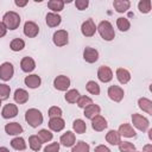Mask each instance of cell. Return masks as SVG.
<instances>
[{
	"mask_svg": "<svg viewBox=\"0 0 152 152\" xmlns=\"http://www.w3.org/2000/svg\"><path fill=\"white\" fill-rule=\"evenodd\" d=\"M96 31H99V33L103 40L110 42L115 38V31L113 28V25L108 20L100 21V24L96 26Z\"/></svg>",
	"mask_w": 152,
	"mask_h": 152,
	"instance_id": "obj_1",
	"label": "cell"
},
{
	"mask_svg": "<svg viewBox=\"0 0 152 152\" xmlns=\"http://www.w3.org/2000/svg\"><path fill=\"white\" fill-rule=\"evenodd\" d=\"M25 120L31 127L37 128L38 126H40L43 124L44 118H43V114L40 110H38L36 108H30L25 113Z\"/></svg>",
	"mask_w": 152,
	"mask_h": 152,
	"instance_id": "obj_2",
	"label": "cell"
},
{
	"mask_svg": "<svg viewBox=\"0 0 152 152\" xmlns=\"http://www.w3.org/2000/svg\"><path fill=\"white\" fill-rule=\"evenodd\" d=\"M20 15L14 11H8L2 17V24L7 30H15L20 25Z\"/></svg>",
	"mask_w": 152,
	"mask_h": 152,
	"instance_id": "obj_3",
	"label": "cell"
},
{
	"mask_svg": "<svg viewBox=\"0 0 152 152\" xmlns=\"http://www.w3.org/2000/svg\"><path fill=\"white\" fill-rule=\"evenodd\" d=\"M132 124L137 129H139L141 132L147 131L150 127V121L145 116H142L141 114H138V113L132 114Z\"/></svg>",
	"mask_w": 152,
	"mask_h": 152,
	"instance_id": "obj_4",
	"label": "cell"
},
{
	"mask_svg": "<svg viewBox=\"0 0 152 152\" xmlns=\"http://www.w3.org/2000/svg\"><path fill=\"white\" fill-rule=\"evenodd\" d=\"M52 42L56 46L62 48L69 43V33L65 30H57L52 36Z\"/></svg>",
	"mask_w": 152,
	"mask_h": 152,
	"instance_id": "obj_5",
	"label": "cell"
},
{
	"mask_svg": "<svg viewBox=\"0 0 152 152\" xmlns=\"http://www.w3.org/2000/svg\"><path fill=\"white\" fill-rule=\"evenodd\" d=\"M14 75V68L13 64L10 62H4L0 65V80L2 81H10Z\"/></svg>",
	"mask_w": 152,
	"mask_h": 152,
	"instance_id": "obj_6",
	"label": "cell"
},
{
	"mask_svg": "<svg viewBox=\"0 0 152 152\" xmlns=\"http://www.w3.org/2000/svg\"><path fill=\"white\" fill-rule=\"evenodd\" d=\"M107 94H108L109 99H110L112 101H114V102H120V101L124 99V96H125L124 89H122L121 87H119V86H115V84H114V86H110V87L108 88Z\"/></svg>",
	"mask_w": 152,
	"mask_h": 152,
	"instance_id": "obj_7",
	"label": "cell"
},
{
	"mask_svg": "<svg viewBox=\"0 0 152 152\" xmlns=\"http://www.w3.org/2000/svg\"><path fill=\"white\" fill-rule=\"evenodd\" d=\"M81 32L84 37H93L96 32V25L93 19H87L81 25Z\"/></svg>",
	"mask_w": 152,
	"mask_h": 152,
	"instance_id": "obj_8",
	"label": "cell"
},
{
	"mask_svg": "<svg viewBox=\"0 0 152 152\" xmlns=\"http://www.w3.org/2000/svg\"><path fill=\"white\" fill-rule=\"evenodd\" d=\"M53 87L57 90L61 91H66L70 87V78L65 75H59L53 80Z\"/></svg>",
	"mask_w": 152,
	"mask_h": 152,
	"instance_id": "obj_9",
	"label": "cell"
},
{
	"mask_svg": "<svg viewBox=\"0 0 152 152\" xmlns=\"http://www.w3.org/2000/svg\"><path fill=\"white\" fill-rule=\"evenodd\" d=\"M97 78L103 82V83H108L113 80V71L109 66L107 65H101L97 70Z\"/></svg>",
	"mask_w": 152,
	"mask_h": 152,
	"instance_id": "obj_10",
	"label": "cell"
},
{
	"mask_svg": "<svg viewBox=\"0 0 152 152\" xmlns=\"http://www.w3.org/2000/svg\"><path fill=\"white\" fill-rule=\"evenodd\" d=\"M39 33V26L34 21H26L24 24V34L28 38H34Z\"/></svg>",
	"mask_w": 152,
	"mask_h": 152,
	"instance_id": "obj_11",
	"label": "cell"
},
{
	"mask_svg": "<svg viewBox=\"0 0 152 152\" xmlns=\"http://www.w3.org/2000/svg\"><path fill=\"white\" fill-rule=\"evenodd\" d=\"M107 126H108V124H107V120L102 116V115H96V116H94L93 119H91V127H93V129L94 131H96V132H102V131H104L106 128H107Z\"/></svg>",
	"mask_w": 152,
	"mask_h": 152,
	"instance_id": "obj_12",
	"label": "cell"
},
{
	"mask_svg": "<svg viewBox=\"0 0 152 152\" xmlns=\"http://www.w3.org/2000/svg\"><path fill=\"white\" fill-rule=\"evenodd\" d=\"M17 114H18V107L14 103L5 104L2 110H1V116L4 119H12V118L17 116Z\"/></svg>",
	"mask_w": 152,
	"mask_h": 152,
	"instance_id": "obj_13",
	"label": "cell"
},
{
	"mask_svg": "<svg viewBox=\"0 0 152 152\" xmlns=\"http://www.w3.org/2000/svg\"><path fill=\"white\" fill-rule=\"evenodd\" d=\"M76 142V137L75 133L71 131H66L61 138H59V144L63 145L64 147H71Z\"/></svg>",
	"mask_w": 152,
	"mask_h": 152,
	"instance_id": "obj_14",
	"label": "cell"
},
{
	"mask_svg": "<svg viewBox=\"0 0 152 152\" xmlns=\"http://www.w3.org/2000/svg\"><path fill=\"white\" fill-rule=\"evenodd\" d=\"M83 58L87 63H95L99 59V51L94 48L87 46L83 50Z\"/></svg>",
	"mask_w": 152,
	"mask_h": 152,
	"instance_id": "obj_15",
	"label": "cell"
},
{
	"mask_svg": "<svg viewBox=\"0 0 152 152\" xmlns=\"http://www.w3.org/2000/svg\"><path fill=\"white\" fill-rule=\"evenodd\" d=\"M119 134L121 137H126V138H134L137 135L135 133V129L132 127V125L129 124H121L119 126V129H118Z\"/></svg>",
	"mask_w": 152,
	"mask_h": 152,
	"instance_id": "obj_16",
	"label": "cell"
},
{
	"mask_svg": "<svg viewBox=\"0 0 152 152\" xmlns=\"http://www.w3.org/2000/svg\"><path fill=\"white\" fill-rule=\"evenodd\" d=\"M65 127V121L59 116V118H50L49 121V128L53 132H61Z\"/></svg>",
	"mask_w": 152,
	"mask_h": 152,
	"instance_id": "obj_17",
	"label": "cell"
},
{
	"mask_svg": "<svg viewBox=\"0 0 152 152\" xmlns=\"http://www.w3.org/2000/svg\"><path fill=\"white\" fill-rule=\"evenodd\" d=\"M45 21H46V25L49 27H57L61 21H62V17L58 14V13H53V12H50L46 14L45 17Z\"/></svg>",
	"mask_w": 152,
	"mask_h": 152,
	"instance_id": "obj_18",
	"label": "cell"
},
{
	"mask_svg": "<svg viewBox=\"0 0 152 152\" xmlns=\"http://www.w3.org/2000/svg\"><path fill=\"white\" fill-rule=\"evenodd\" d=\"M24 82H25L26 87H28V88H31V89H36V88H38V87L40 86L42 78H40V76H38V75H36V74H32V75L26 76L25 80H24Z\"/></svg>",
	"mask_w": 152,
	"mask_h": 152,
	"instance_id": "obj_19",
	"label": "cell"
},
{
	"mask_svg": "<svg viewBox=\"0 0 152 152\" xmlns=\"http://www.w3.org/2000/svg\"><path fill=\"white\" fill-rule=\"evenodd\" d=\"M20 68L24 72H31L36 69V62L31 57H24L20 61Z\"/></svg>",
	"mask_w": 152,
	"mask_h": 152,
	"instance_id": "obj_20",
	"label": "cell"
},
{
	"mask_svg": "<svg viewBox=\"0 0 152 152\" xmlns=\"http://www.w3.org/2000/svg\"><path fill=\"white\" fill-rule=\"evenodd\" d=\"M5 132L8 135H19L20 133H23V127L19 122H10V124H6Z\"/></svg>",
	"mask_w": 152,
	"mask_h": 152,
	"instance_id": "obj_21",
	"label": "cell"
},
{
	"mask_svg": "<svg viewBox=\"0 0 152 152\" xmlns=\"http://www.w3.org/2000/svg\"><path fill=\"white\" fill-rule=\"evenodd\" d=\"M115 75H116V78L118 81L121 83V84H126L131 81V72L127 70V69H124V68H118L116 71H115Z\"/></svg>",
	"mask_w": 152,
	"mask_h": 152,
	"instance_id": "obj_22",
	"label": "cell"
},
{
	"mask_svg": "<svg viewBox=\"0 0 152 152\" xmlns=\"http://www.w3.org/2000/svg\"><path fill=\"white\" fill-rule=\"evenodd\" d=\"M13 97H14V101H15L18 104H24V103H26V102L28 101V93H27L25 89L19 88V89H17V90L14 91Z\"/></svg>",
	"mask_w": 152,
	"mask_h": 152,
	"instance_id": "obj_23",
	"label": "cell"
},
{
	"mask_svg": "<svg viewBox=\"0 0 152 152\" xmlns=\"http://www.w3.org/2000/svg\"><path fill=\"white\" fill-rule=\"evenodd\" d=\"M113 7L115 8L116 12L124 13V12H127L129 10L131 1H128V0H114L113 1Z\"/></svg>",
	"mask_w": 152,
	"mask_h": 152,
	"instance_id": "obj_24",
	"label": "cell"
},
{
	"mask_svg": "<svg viewBox=\"0 0 152 152\" xmlns=\"http://www.w3.org/2000/svg\"><path fill=\"white\" fill-rule=\"evenodd\" d=\"M100 112H101V108H100V106H97V104H95V103H91V104H89L88 107H86L84 108V116L87 118V119H93L94 116H96V115H99L100 114Z\"/></svg>",
	"mask_w": 152,
	"mask_h": 152,
	"instance_id": "obj_25",
	"label": "cell"
},
{
	"mask_svg": "<svg viewBox=\"0 0 152 152\" xmlns=\"http://www.w3.org/2000/svg\"><path fill=\"white\" fill-rule=\"evenodd\" d=\"M106 141L109 142L110 145H119V144L121 142V135L119 134L118 131L110 129V131H108V133L106 134Z\"/></svg>",
	"mask_w": 152,
	"mask_h": 152,
	"instance_id": "obj_26",
	"label": "cell"
},
{
	"mask_svg": "<svg viewBox=\"0 0 152 152\" xmlns=\"http://www.w3.org/2000/svg\"><path fill=\"white\" fill-rule=\"evenodd\" d=\"M138 106L142 112H146L147 114H152V101L147 97H140L138 100Z\"/></svg>",
	"mask_w": 152,
	"mask_h": 152,
	"instance_id": "obj_27",
	"label": "cell"
},
{
	"mask_svg": "<svg viewBox=\"0 0 152 152\" xmlns=\"http://www.w3.org/2000/svg\"><path fill=\"white\" fill-rule=\"evenodd\" d=\"M11 146L17 151H24L26 148V141L21 137H15L11 140Z\"/></svg>",
	"mask_w": 152,
	"mask_h": 152,
	"instance_id": "obj_28",
	"label": "cell"
},
{
	"mask_svg": "<svg viewBox=\"0 0 152 152\" xmlns=\"http://www.w3.org/2000/svg\"><path fill=\"white\" fill-rule=\"evenodd\" d=\"M64 1L63 0H50L48 1V7L53 12V13H58L64 8Z\"/></svg>",
	"mask_w": 152,
	"mask_h": 152,
	"instance_id": "obj_29",
	"label": "cell"
},
{
	"mask_svg": "<svg viewBox=\"0 0 152 152\" xmlns=\"http://www.w3.org/2000/svg\"><path fill=\"white\" fill-rule=\"evenodd\" d=\"M72 129L77 134H83L87 131V125L82 119H76L72 122Z\"/></svg>",
	"mask_w": 152,
	"mask_h": 152,
	"instance_id": "obj_30",
	"label": "cell"
},
{
	"mask_svg": "<svg viewBox=\"0 0 152 152\" xmlns=\"http://www.w3.org/2000/svg\"><path fill=\"white\" fill-rule=\"evenodd\" d=\"M43 142L40 141V139L38 138V135H30L28 138V146L32 151H39L42 148Z\"/></svg>",
	"mask_w": 152,
	"mask_h": 152,
	"instance_id": "obj_31",
	"label": "cell"
},
{
	"mask_svg": "<svg viewBox=\"0 0 152 152\" xmlns=\"http://www.w3.org/2000/svg\"><path fill=\"white\" fill-rule=\"evenodd\" d=\"M116 27H118L121 32H126V31L129 30V27H131V23H129V20H128L127 18H125V17H120V18L116 19Z\"/></svg>",
	"mask_w": 152,
	"mask_h": 152,
	"instance_id": "obj_32",
	"label": "cell"
},
{
	"mask_svg": "<svg viewBox=\"0 0 152 152\" xmlns=\"http://www.w3.org/2000/svg\"><path fill=\"white\" fill-rule=\"evenodd\" d=\"M10 48H11V50L14 51V52L21 51V50L25 48V42H24L21 38H14V39H12V42L10 43Z\"/></svg>",
	"mask_w": 152,
	"mask_h": 152,
	"instance_id": "obj_33",
	"label": "cell"
},
{
	"mask_svg": "<svg viewBox=\"0 0 152 152\" xmlns=\"http://www.w3.org/2000/svg\"><path fill=\"white\" fill-rule=\"evenodd\" d=\"M80 96H81V95H80L78 90H76V89H70V90H68V91L65 93V96H64V97H65V101H66V102H69V103H76Z\"/></svg>",
	"mask_w": 152,
	"mask_h": 152,
	"instance_id": "obj_34",
	"label": "cell"
},
{
	"mask_svg": "<svg viewBox=\"0 0 152 152\" xmlns=\"http://www.w3.org/2000/svg\"><path fill=\"white\" fill-rule=\"evenodd\" d=\"M89 150H90V147L87 142H84L83 140H78L72 146L71 152H89Z\"/></svg>",
	"mask_w": 152,
	"mask_h": 152,
	"instance_id": "obj_35",
	"label": "cell"
},
{
	"mask_svg": "<svg viewBox=\"0 0 152 152\" xmlns=\"http://www.w3.org/2000/svg\"><path fill=\"white\" fill-rule=\"evenodd\" d=\"M86 89L89 94L91 95H99L100 94V86L95 82V81H88L87 84H86Z\"/></svg>",
	"mask_w": 152,
	"mask_h": 152,
	"instance_id": "obj_36",
	"label": "cell"
},
{
	"mask_svg": "<svg viewBox=\"0 0 152 152\" xmlns=\"http://www.w3.org/2000/svg\"><path fill=\"white\" fill-rule=\"evenodd\" d=\"M38 138L40 139V141L42 142H49V141H51L52 140V138H53V134L50 132V131H48V129H40L39 132H38Z\"/></svg>",
	"mask_w": 152,
	"mask_h": 152,
	"instance_id": "obj_37",
	"label": "cell"
},
{
	"mask_svg": "<svg viewBox=\"0 0 152 152\" xmlns=\"http://www.w3.org/2000/svg\"><path fill=\"white\" fill-rule=\"evenodd\" d=\"M11 94V88L6 83H0V100H7Z\"/></svg>",
	"mask_w": 152,
	"mask_h": 152,
	"instance_id": "obj_38",
	"label": "cell"
},
{
	"mask_svg": "<svg viewBox=\"0 0 152 152\" xmlns=\"http://www.w3.org/2000/svg\"><path fill=\"white\" fill-rule=\"evenodd\" d=\"M138 10L141 13H150V11H151V1L150 0H140L138 2Z\"/></svg>",
	"mask_w": 152,
	"mask_h": 152,
	"instance_id": "obj_39",
	"label": "cell"
},
{
	"mask_svg": "<svg viewBox=\"0 0 152 152\" xmlns=\"http://www.w3.org/2000/svg\"><path fill=\"white\" fill-rule=\"evenodd\" d=\"M77 106L80 107V108H86V107H88L89 104H91L93 103V100H91V97H89V96H86V95H82V96H80L78 97V100H77Z\"/></svg>",
	"mask_w": 152,
	"mask_h": 152,
	"instance_id": "obj_40",
	"label": "cell"
},
{
	"mask_svg": "<svg viewBox=\"0 0 152 152\" xmlns=\"http://www.w3.org/2000/svg\"><path fill=\"white\" fill-rule=\"evenodd\" d=\"M118 146H119L120 152H133V151H135V146L129 141H121Z\"/></svg>",
	"mask_w": 152,
	"mask_h": 152,
	"instance_id": "obj_41",
	"label": "cell"
},
{
	"mask_svg": "<svg viewBox=\"0 0 152 152\" xmlns=\"http://www.w3.org/2000/svg\"><path fill=\"white\" fill-rule=\"evenodd\" d=\"M49 116L50 118H59L62 116V109L57 106H52L49 108Z\"/></svg>",
	"mask_w": 152,
	"mask_h": 152,
	"instance_id": "obj_42",
	"label": "cell"
},
{
	"mask_svg": "<svg viewBox=\"0 0 152 152\" xmlns=\"http://www.w3.org/2000/svg\"><path fill=\"white\" fill-rule=\"evenodd\" d=\"M59 151V142H51L45 146L44 152H58Z\"/></svg>",
	"mask_w": 152,
	"mask_h": 152,
	"instance_id": "obj_43",
	"label": "cell"
},
{
	"mask_svg": "<svg viewBox=\"0 0 152 152\" xmlns=\"http://www.w3.org/2000/svg\"><path fill=\"white\" fill-rule=\"evenodd\" d=\"M75 6L78 11H83L89 6V1L88 0H76L75 1Z\"/></svg>",
	"mask_w": 152,
	"mask_h": 152,
	"instance_id": "obj_44",
	"label": "cell"
},
{
	"mask_svg": "<svg viewBox=\"0 0 152 152\" xmlns=\"http://www.w3.org/2000/svg\"><path fill=\"white\" fill-rule=\"evenodd\" d=\"M94 152H110V150L107 146H104V145H97L95 147V151Z\"/></svg>",
	"mask_w": 152,
	"mask_h": 152,
	"instance_id": "obj_45",
	"label": "cell"
},
{
	"mask_svg": "<svg viewBox=\"0 0 152 152\" xmlns=\"http://www.w3.org/2000/svg\"><path fill=\"white\" fill-rule=\"evenodd\" d=\"M14 4L18 7H24V6H26L28 4V1L27 0H14Z\"/></svg>",
	"mask_w": 152,
	"mask_h": 152,
	"instance_id": "obj_46",
	"label": "cell"
},
{
	"mask_svg": "<svg viewBox=\"0 0 152 152\" xmlns=\"http://www.w3.org/2000/svg\"><path fill=\"white\" fill-rule=\"evenodd\" d=\"M6 32H7V28L5 27V25L2 24V21H0V38L5 37L6 36Z\"/></svg>",
	"mask_w": 152,
	"mask_h": 152,
	"instance_id": "obj_47",
	"label": "cell"
},
{
	"mask_svg": "<svg viewBox=\"0 0 152 152\" xmlns=\"http://www.w3.org/2000/svg\"><path fill=\"white\" fill-rule=\"evenodd\" d=\"M142 152H152V144H147L142 147Z\"/></svg>",
	"mask_w": 152,
	"mask_h": 152,
	"instance_id": "obj_48",
	"label": "cell"
},
{
	"mask_svg": "<svg viewBox=\"0 0 152 152\" xmlns=\"http://www.w3.org/2000/svg\"><path fill=\"white\" fill-rule=\"evenodd\" d=\"M0 152H10V150H8L7 147L2 146V147H0Z\"/></svg>",
	"mask_w": 152,
	"mask_h": 152,
	"instance_id": "obj_49",
	"label": "cell"
},
{
	"mask_svg": "<svg viewBox=\"0 0 152 152\" xmlns=\"http://www.w3.org/2000/svg\"><path fill=\"white\" fill-rule=\"evenodd\" d=\"M148 138H150V140L152 139V129H148Z\"/></svg>",
	"mask_w": 152,
	"mask_h": 152,
	"instance_id": "obj_50",
	"label": "cell"
},
{
	"mask_svg": "<svg viewBox=\"0 0 152 152\" xmlns=\"http://www.w3.org/2000/svg\"><path fill=\"white\" fill-rule=\"evenodd\" d=\"M133 152H142V151H133Z\"/></svg>",
	"mask_w": 152,
	"mask_h": 152,
	"instance_id": "obj_51",
	"label": "cell"
},
{
	"mask_svg": "<svg viewBox=\"0 0 152 152\" xmlns=\"http://www.w3.org/2000/svg\"><path fill=\"white\" fill-rule=\"evenodd\" d=\"M0 107H1V100H0Z\"/></svg>",
	"mask_w": 152,
	"mask_h": 152,
	"instance_id": "obj_52",
	"label": "cell"
}]
</instances>
